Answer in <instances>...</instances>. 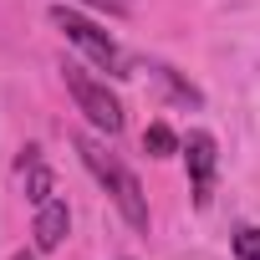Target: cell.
Wrapping results in <instances>:
<instances>
[{
    "mask_svg": "<svg viewBox=\"0 0 260 260\" xmlns=\"http://www.w3.org/2000/svg\"><path fill=\"white\" fill-rule=\"evenodd\" d=\"M77 153H82V164L92 169V179L112 194V204H117V214L133 224V230H148V199H143V184H138V174L127 169L117 153H107V143H97V138H77Z\"/></svg>",
    "mask_w": 260,
    "mask_h": 260,
    "instance_id": "6da1fadb",
    "label": "cell"
},
{
    "mask_svg": "<svg viewBox=\"0 0 260 260\" xmlns=\"http://www.w3.org/2000/svg\"><path fill=\"white\" fill-rule=\"evenodd\" d=\"M235 260H260V230L255 224L235 230Z\"/></svg>",
    "mask_w": 260,
    "mask_h": 260,
    "instance_id": "ba28073f",
    "label": "cell"
},
{
    "mask_svg": "<svg viewBox=\"0 0 260 260\" xmlns=\"http://www.w3.org/2000/svg\"><path fill=\"white\" fill-rule=\"evenodd\" d=\"M143 148H148V158H169V153L179 148V138L169 133V127H164V122H153V127H148V133H143Z\"/></svg>",
    "mask_w": 260,
    "mask_h": 260,
    "instance_id": "8992f818",
    "label": "cell"
},
{
    "mask_svg": "<svg viewBox=\"0 0 260 260\" xmlns=\"http://www.w3.org/2000/svg\"><path fill=\"white\" fill-rule=\"evenodd\" d=\"M92 11H107V16H127V0H82Z\"/></svg>",
    "mask_w": 260,
    "mask_h": 260,
    "instance_id": "9c48e42d",
    "label": "cell"
},
{
    "mask_svg": "<svg viewBox=\"0 0 260 260\" xmlns=\"http://www.w3.org/2000/svg\"><path fill=\"white\" fill-rule=\"evenodd\" d=\"M61 82H67V92H72L77 112L97 127V133H107V138H117V133H122V102L107 92V82L87 77L82 67H61Z\"/></svg>",
    "mask_w": 260,
    "mask_h": 260,
    "instance_id": "3957f363",
    "label": "cell"
},
{
    "mask_svg": "<svg viewBox=\"0 0 260 260\" xmlns=\"http://www.w3.org/2000/svg\"><path fill=\"white\" fill-rule=\"evenodd\" d=\"M51 26H56V31H61L77 51H87V56H92L107 77H133V61H127V51H122V46H117L102 26H92L87 16H77L72 6H51Z\"/></svg>",
    "mask_w": 260,
    "mask_h": 260,
    "instance_id": "7a4b0ae2",
    "label": "cell"
},
{
    "mask_svg": "<svg viewBox=\"0 0 260 260\" xmlns=\"http://www.w3.org/2000/svg\"><path fill=\"white\" fill-rule=\"evenodd\" d=\"M184 164H189V179H194V204L199 209H209V199H214V138L209 133H189L184 138Z\"/></svg>",
    "mask_w": 260,
    "mask_h": 260,
    "instance_id": "277c9868",
    "label": "cell"
},
{
    "mask_svg": "<svg viewBox=\"0 0 260 260\" xmlns=\"http://www.w3.org/2000/svg\"><path fill=\"white\" fill-rule=\"evenodd\" d=\"M11 260H36V255H31V250H21V255H11Z\"/></svg>",
    "mask_w": 260,
    "mask_h": 260,
    "instance_id": "30bf717a",
    "label": "cell"
},
{
    "mask_svg": "<svg viewBox=\"0 0 260 260\" xmlns=\"http://www.w3.org/2000/svg\"><path fill=\"white\" fill-rule=\"evenodd\" d=\"M67 230H72V214H67V204L61 199H41L36 204V250H56L61 240H67Z\"/></svg>",
    "mask_w": 260,
    "mask_h": 260,
    "instance_id": "5b68a950",
    "label": "cell"
},
{
    "mask_svg": "<svg viewBox=\"0 0 260 260\" xmlns=\"http://www.w3.org/2000/svg\"><path fill=\"white\" fill-rule=\"evenodd\" d=\"M26 164H31V179H26V194L41 204V199H51V174L36 164V148H26Z\"/></svg>",
    "mask_w": 260,
    "mask_h": 260,
    "instance_id": "52a82bcc",
    "label": "cell"
}]
</instances>
